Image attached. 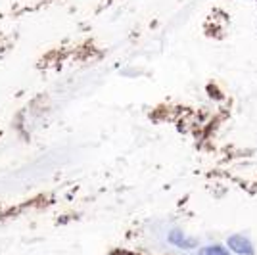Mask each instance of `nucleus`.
<instances>
[{"label": "nucleus", "instance_id": "obj_3", "mask_svg": "<svg viewBox=\"0 0 257 255\" xmlns=\"http://www.w3.org/2000/svg\"><path fill=\"white\" fill-rule=\"evenodd\" d=\"M198 255H231V250H227L225 246H219V244H213V246L202 248Z\"/></svg>", "mask_w": 257, "mask_h": 255}, {"label": "nucleus", "instance_id": "obj_2", "mask_svg": "<svg viewBox=\"0 0 257 255\" xmlns=\"http://www.w3.org/2000/svg\"><path fill=\"white\" fill-rule=\"evenodd\" d=\"M169 242H171L173 246L183 248V250H190V248L196 246V240H188V238L183 234V231H179V229H175V231L169 232Z\"/></svg>", "mask_w": 257, "mask_h": 255}, {"label": "nucleus", "instance_id": "obj_1", "mask_svg": "<svg viewBox=\"0 0 257 255\" xmlns=\"http://www.w3.org/2000/svg\"><path fill=\"white\" fill-rule=\"evenodd\" d=\"M227 248H229L231 252H234L236 255H256V248H254L252 240L242 236V234H233V236H229Z\"/></svg>", "mask_w": 257, "mask_h": 255}]
</instances>
